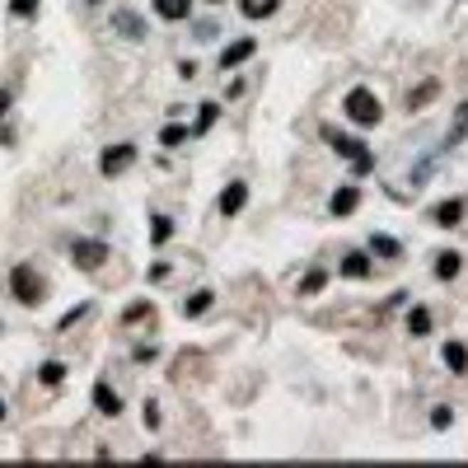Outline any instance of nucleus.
Returning <instances> with one entry per match:
<instances>
[{
	"label": "nucleus",
	"instance_id": "obj_1",
	"mask_svg": "<svg viewBox=\"0 0 468 468\" xmlns=\"http://www.w3.org/2000/svg\"><path fill=\"white\" fill-rule=\"evenodd\" d=\"M324 141L333 145L337 155H346V159H351V169H356V179L375 169V155H370V150H366V145L356 141V136H342V132H333V127H324Z\"/></svg>",
	"mask_w": 468,
	"mask_h": 468
},
{
	"label": "nucleus",
	"instance_id": "obj_2",
	"mask_svg": "<svg viewBox=\"0 0 468 468\" xmlns=\"http://www.w3.org/2000/svg\"><path fill=\"white\" fill-rule=\"evenodd\" d=\"M10 286H14V295H19V304H28V309L47 300V281L38 277V272L28 267V262H19V267L10 272Z\"/></svg>",
	"mask_w": 468,
	"mask_h": 468
},
{
	"label": "nucleus",
	"instance_id": "obj_3",
	"mask_svg": "<svg viewBox=\"0 0 468 468\" xmlns=\"http://www.w3.org/2000/svg\"><path fill=\"white\" fill-rule=\"evenodd\" d=\"M342 108H346V117H351V122H361V127H375V122H379V112H384V108H379V99H375L370 90H351Z\"/></svg>",
	"mask_w": 468,
	"mask_h": 468
},
{
	"label": "nucleus",
	"instance_id": "obj_4",
	"mask_svg": "<svg viewBox=\"0 0 468 468\" xmlns=\"http://www.w3.org/2000/svg\"><path fill=\"white\" fill-rule=\"evenodd\" d=\"M103 257H108V248H103L99 239H75V248H70V262H75V267H85V272L103 267Z\"/></svg>",
	"mask_w": 468,
	"mask_h": 468
},
{
	"label": "nucleus",
	"instance_id": "obj_5",
	"mask_svg": "<svg viewBox=\"0 0 468 468\" xmlns=\"http://www.w3.org/2000/svg\"><path fill=\"white\" fill-rule=\"evenodd\" d=\"M132 159H136V145H112V150H103L99 169L108 174V179H117L122 169H132Z\"/></svg>",
	"mask_w": 468,
	"mask_h": 468
},
{
	"label": "nucleus",
	"instance_id": "obj_6",
	"mask_svg": "<svg viewBox=\"0 0 468 468\" xmlns=\"http://www.w3.org/2000/svg\"><path fill=\"white\" fill-rule=\"evenodd\" d=\"M244 201H248V188H244V183H230V188L220 192V216H239V211H244Z\"/></svg>",
	"mask_w": 468,
	"mask_h": 468
},
{
	"label": "nucleus",
	"instance_id": "obj_7",
	"mask_svg": "<svg viewBox=\"0 0 468 468\" xmlns=\"http://www.w3.org/2000/svg\"><path fill=\"white\" fill-rule=\"evenodd\" d=\"M94 408H99L103 417H117V413H122V398H117V393L99 379V384H94Z\"/></svg>",
	"mask_w": 468,
	"mask_h": 468
},
{
	"label": "nucleus",
	"instance_id": "obj_8",
	"mask_svg": "<svg viewBox=\"0 0 468 468\" xmlns=\"http://www.w3.org/2000/svg\"><path fill=\"white\" fill-rule=\"evenodd\" d=\"M253 52H257V43H253V38H239V43H230V47H225L220 66H239V61H248Z\"/></svg>",
	"mask_w": 468,
	"mask_h": 468
},
{
	"label": "nucleus",
	"instance_id": "obj_9",
	"mask_svg": "<svg viewBox=\"0 0 468 468\" xmlns=\"http://www.w3.org/2000/svg\"><path fill=\"white\" fill-rule=\"evenodd\" d=\"M361 206V192L356 188H337L333 192V216H351Z\"/></svg>",
	"mask_w": 468,
	"mask_h": 468
},
{
	"label": "nucleus",
	"instance_id": "obj_10",
	"mask_svg": "<svg viewBox=\"0 0 468 468\" xmlns=\"http://www.w3.org/2000/svg\"><path fill=\"white\" fill-rule=\"evenodd\" d=\"M155 14H159V19H188L192 0H155Z\"/></svg>",
	"mask_w": 468,
	"mask_h": 468
},
{
	"label": "nucleus",
	"instance_id": "obj_11",
	"mask_svg": "<svg viewBox=\"0 0 468 468\" xmlns=\"http://www.w3.org/2000/svg\"><path fill=\"white\" fill-rule=\"evenodd\" d=\"M440 356H445V366L454 370V375H464V370H468V346H464V342H445V351H440Z\"/></svg>",
	"mask_w": 468,
	"mask_h": 468
},
{
	"label": "nucleus",
	"instance_id": "obj_12",
	"mask_svg": "<svg viewBox=\"0 0 468 468\" xmlns=\"http://www.w3.org/2000/svg\"><path fill=\"white\" fill-rule=\"evenodd\" d=\"M431 216H435V225H459L464 220V201H440Z\"/></svg>",
	"mask_w": 468,
	"mask_h": 468
},
{
	"label": "nucleus",
	"instance_id": "obj_13",
	"mask_svg": "<svg viewBox=\"0 0 468 468\" xmlns=\"http://www.w3.org/2000/svg\"><path fill=\"white\" fill-rule=\"evenodd\" d=\"M239 10L248 19H267V14H277V0H239Z\"/></svg>",
	"mask_w": 468,
	"mask_h": 468
},
{
	"label": "nucleus",
	"instance_id": "obj_14",
	"mask_svg": "<svg viewBox=\"0 0 468 468\" xmlns=\"http://www.w3.org/2000/svg\"><path fill=\"white\" fill-rule=\"evenodd\" d=\"M366 272H370V257H366V253H351V257L342 262V277H351V281H361Z\"/></svg>",
	"mask_w": 468,
	"mask_h": 468
},
{
	"label": "nucleus",
	"instance_id": "obj_15",
	"mask_svg": "<svg viewBox=\"0 0 468 468\" xmlns=\"http://www.w3.org/2000/svg\"><path fill=\"white\" fill-rule=\"evenodd\" d=\"M112 23H117V28H122L127 38H141V33H145V28H141V19H136L132 10H117V14H112Z\"/></svg>",
	"mask_w": 468,
	"mask_h": 468
},
{
	"label": "nucleus",
	"instance_id": "obj_16",
	"mask_svg": "<svg viewBox=\"0 0 468 468\" xmlns=\"http://www.w3.org/2000/svg\"><path fill=\"white\" fill-rule=\"evenodd\" d=\"M435 277H440V281L459 277V257L454 253H440V257H435Z\"/></svg>",
	"mask_w": 468,
	"mask_h": 468
},
{
	"label": "nucleus",
	"instance_id": "obj_17",
	"mask_svg": "<svg viewBox=\"0 0 468 468\" xmlns=\"http://www.w3.org/2000/svg\"><path fill=\"white\" fill-rule=\"evenodd\" d=\"M408 333L426 337V333H431V314H426V309H413V314H408Z\"/></svg>",
	"mask_w": 468,
	"mask_h": 468
},
{
	"label": "nucleus",
	"instance_id": "obj_18",
	"mask_svg": "<svg viewBox=\"0 0 468 468\" xmlns=\"http://www.w3.org/2000/svg\"><path fill=\"white\" fill-rule=\"evenodd\" d=\"M206 309H211V290H197V295L183 304V314H206Z\"/></svg>",
	"mask_w": 468,
	"mask_h": 468
},
{
	"label": "nucleus",
	"instance_id": "obj_19",
	"mask_svg": "<svg viewBox=\"0 0 468 468\" xmlns=\"http://www.w3.org/2000/svg\"><path fill=\"white\" fill-rule=\"evenodd\" d=\"M370 248H379L384 257H398V239H389V234H375V239H370Z\"/></svg>",
	"mask_w": 468,
	"mask_h": 468
},
{
	"label": "nucleus",
	"instance_id": "obj_20",
	"mask_svg": "<svg viewBox=\"0 0 468 468\" xmlns=\"http://www.w3.org/2000/svg\"><path fill=\"white\" fill-rule=\"evenodd\" d=\"M324 281H328L324 272H309V277L300 281V295H319V290H324Z\"/></svg>",
	"mask_w": 468,
	"mask_h": 468
},
{
	"label": "nucleus",
	"instance_id": "obj_21",
	"mask_svg": "<svg viewBox=\"0 0 468 468\" xmlns=\"http://www.w3.org/2000/svg\"><path fill=\"white\" fill-rule=\"evenodd\" d=\"M426 99H435V80H426L422 90H417L413 99H408V108H426Z\"/></svg>",
	"mask_w": 468,
	"mask_h": 468
},
{
	"label": "nucleus",
	"instance_id": "obj_22",
	"mask_svg": "<svg viewBox=\"0 0 468 468\" xmlns=\"http://www.w3.org/2000/svg\"><path fill=\"white\" fill-rule=\"evenodd\" d=\"M61 375H66V366H61V361H47V366H43V379H47V384H61Z\"/></svg>",
	"mask_w": 468,
	"mask_h": 468
},
{
	"label": "nucleus",
	"instance_id": "obj_23",
	"mask_svg": "<svg viewBox=\"0 0 468 468\" xmlns=\"http://www.w3.org/2000/svg\"><path fill=\"white\" fill-rule=\"evenodd\" d=\"M159 141H164V145H183V141H188V132H183V127H164Z\"/></svg>",
	"mask_w": 468,
	"mask_h": 468
},
{
	"label": "nucleus",
	"instance_id": "obj_24",
	"mask_svg": "<svg viewBox=\"0 0 468 468\" xmlns=\"http://www.w3.org/2000/svg\"><path fill=\"white\" fill-rule=\"evenodd\" d=\"M10 10L19 14V19H28V14H38V0H10Z\"/></svg>",
	"mask_w": 468,
	"mask_h": 468
},
{
	"label": "nucleus",
	"instance_id": "obj_25",
	"mask_svg": "<svg viewBox=\"0 0 468 468\" xmlns=\"http://www.w3.org/2000/svg\"><path fill=\"white\" fill-rule=\"evenodd\" d=\"M169 234H174V225H169V216H155V244H164Z\"/></svg>",
	"mask_w": 468,
	"mask_h": 468
},
{
	"label": "nucleus",
	"instance_id": "obj_26",
	"mask_svg": "<svg viewBox=\"0 0 468 468\" xmlns=\"http://www.w3.org/2000/svg\"><path fill=\"white\" fill-rule=\"evenodd\" d=\"M136 319H155V309H150V304H132V309H127V324H136Z\"/></svg>",
	"mask_w": 468,
	"mask_h": 468
},
{
	"label": "nucleus",
	"instance_id": "obj_27",
	"mask_svg": "<svg viewBox=\"0 0 468 468\" xmlns=\"http://www.w3.org/2000/svg\"><path fill=\"white\" fill-rule=\"evenodd\" d=\"M211 122H216V103H206V108H201V117H197V132H206Z\"/></svg>",
	"mask_w": 468,
	"mask_h": 468
},
{
	"label": "nucleus",
	"instance_id": "obj_28",
	"mask_svg": "<svg viewBox=\"0 0 468 468\" xmlns=\"http://www.w3.org/2000/svg\"><path fill=\"white\" fill-rule=\"evenodd\" d=\"M5 108H10V94L0 90V117H5Z\"/></svg>",
	"mask_w": 468,
	"mask_h": 468
},
{
	"label": "nucleus",
	"instance_id": "obj_29",
	"mask_svg": "<svg viewBox=\"0 0 468 468\" xmlns=\"http://www.w3.org/2000/svg\"><path fill=\"white\" fill-rule=\"evenodd\" d=\"M0 417H5V403H0Z\"/></svg>",
	"mask_w": 468,
	"mask_h": 468
},
{
	"label": "nucleus",
	"instance_id": "obj_30",
	"mask_svg": "<svg viewBox=\"0 0 468 468\" xmlns=\"http://www.w3.org/2000/svg\"><path fill=\"white\" fill-rule=\"evenodd\" d=\"M211 5H220V0H211Z\"/></svg>",
	"mask_w": 468,
	"mask_h": 468
},
{
	"label": "nucleus",
	"instance_id": "obj_31",
	"mask_svg": "<svg viewBox=\"0 0 468 468\" xmlns=\"http://www.w3.org/2000/svg\"><path fill=\"white\" fill-rule=\"evenodd\" d=\"M90 5H94V0H90Z\"/></svg>",
	"mask_w": 468,
	"mask_h": 468
}]
</instances>
